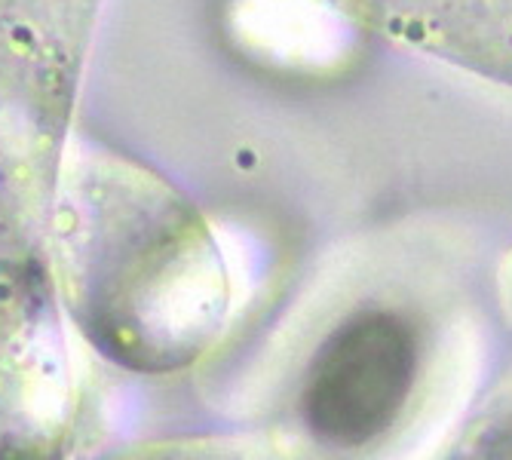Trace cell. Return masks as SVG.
Instances as JSON below:
<instances>
[{"instance_id": "6", "label": "cell", "mask_w": 512, "mask_h": 460, "mask_svg": "<svg viewBox=\"0 0 512 460\" xmlns=\"http://www.w3.org/2000/svg\"><path fill=\"white\" fill-rule=\"evenodd\" d=\"M442 460H512V418L485 424Z\"/></svg>"}, {"instance_id": "4", "label": "cell", "mask_w": 512, "mask_h": 460, "mask_svg": "<svg viewBox=\"0 0 512 460\" xmlns=\"http://www.w3.org/2000/svg\"><path fill=\"white\" fill-rule=\"evenodd\" d=\"M411 50L512 86V0H319Z\"/></svg>"}, {"instance_id": "2", "label": "cell", "mask_w": 512, "mask_h": 460, "mask_svg": "<svg viewBox=\"0 0 512 460\" xmlns=\"http://www.w3.org/2000/svg\"><path fill=\"white\" fill-rule=\"evenodd\" d=\"M74 414L53 230L0 212V460H65Z\"/></svg>"}, {"instance_id": "3", "label": "cell", "mask_w": 512, "mask_h": 460, "mask_svg": "<svg viewBox=\"0 0 512 460\" xmlns=\"http://www.w3.org/2000/svg\"><path fill=\"white\" fill-rule=\"evenodd\" d=\"M421 375V335L399 310L368 307L325 338L307 368L301 418L335 451L384 439L405 414Z\"/></svg>"}, {"instance_id": "5", "label": "cell", "mask_w": 512, "mask_h": 460, "mask_svg": "<svg viewBox=\"0 0 512 460\" xmlns=\"http://www.w3.org/2000/svg\"><path fill=\"white\" fill-rule=\"evenodd\" d=\"M92 460H304L270 436H172L105 451Z\"/></svg>"}, {"instance_id": "1", "label": "cell", "mask_w": 512, "mask_h": 460, "mask_svg": "<svg viewBox=\"0 0 512 460\" xmlns=\"http://www.w3.org/2000/svg\"><path fill=\"white\" fill-rule=\"evenodd\" d=\"M53 270L80 335L138 375L197 362L230 304L221 249L197 206L126 160L96 157L62 172Z\"/></svg>"}]
</instances>
